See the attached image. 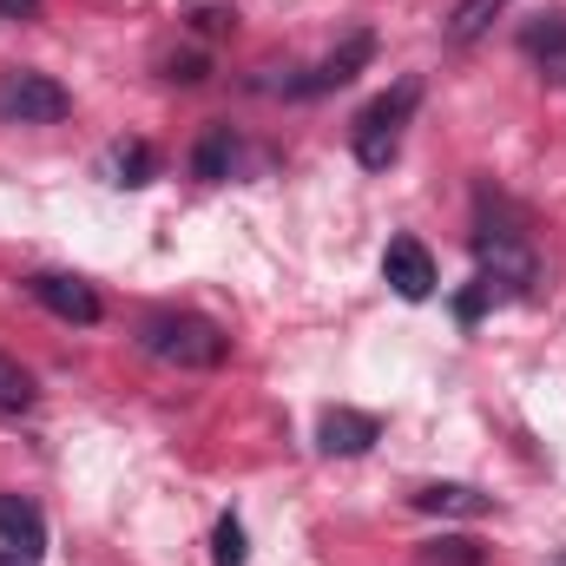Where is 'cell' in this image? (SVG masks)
<instances>
[{
    "instance_id": "cell-16",
    "label": "cell",
    "mask_w": 566,
    "mask_h": 566,
    "mask_svg": "<svg viewBox=\"0 0 566 566\" xmlns=\"http://www.w3.org/2000/svg\"><path fill=\"white\" fill-rule=\"evenodd\" d=\"M494 303H507V290H501L494 277H474V290H461V296H454V316H461V323H474V316H488Z\"/></svg>"
},
{
    "instance_id": "cell-21",
    "label": "cell",
    "mask_w": 566,
    "mask_h": 566,
    "mask_svg": "<svg viewBox=\"0 0 566 566\" xmlns=\"http://www.w3.org/2000/svg\"><path fill=\"white\" fill-rule=\"evenodd\" d=\"M0 566H33V560H27V554H13V547H7V554H0Z\"/></svg>"
},
{
    "instance_id": "cell-7",
    "label": "cell",
    "mask_w": 566,
    "mask_h": 566,
    "mask_svg": "<svg viewBox=\"0 0 566 566\" xmlns=\"http://www.w3.org/2000/svg\"><path fill=\"white\" fill-rule=\"evenodd\" d=\"M382 283H389L402 303L434 296V258H428L422 238H389V251H382Z\"/></svg>"
},
{
    "instance_id": "cell-6",
    "label": "cell",
    "mask_w": 566,
    "mask_h": 566,
    "mask_svg": "<svg viewBox=\"0 0 566 566\" xmlns=\"http://www.w3.org/2000/svg\"><path fill=\"white\" fill-rule=\"evenodd\" d=\"M27 296H33L40 310H53L60 323H80V329H93V323H99V290H93L86 277L40 271V277H27Z\"/></svg>"
},
{
    "instance_id": "cell-15",
    "label": "cell",
    "mask_w": 566,
    "mask_h": 566,
    "mask_svg": "<svg viewBox=\"0 0 566 566\" xmlns=\"http://www.w3.org/2000/svg\"><path fill=\"white\" fill-rule=\"evenodd\" d=\"M40 402V389H33V376L13 363V356H0V416H27Z\"/></svg>"
},
{
    "instance_id": "cell-14",
    "label": "cell",
    "mask_w": 566,
    "mask_h": 566,
    "mask_svg": "<svg viewBox=\"0 0 566 566\" xmlns=\"http://www.w3.org/2000/svg\"><path fill=\"white\" fill-rule=\"evenodd\" d=\"M501 13H507V0H461V7L448 13V46H474Z\"/></svg>"
},
{
    "instance_id": "cell-4",
    "label": "cell",
    "mask_w": 566,
    "mask_h": 566,
    "mask_svg": "<svg viewBox=\"0 0 566 566\" xmlns=\"http://www.w3.org/2000/svg\"><path fill=\"white\" fill-rule=\"evenodd\" d=\"M369 53H376V40L369 33H349L336 53H323L316 66H290L277 80H258V93H283V99H323V93H336V86H349L363 66H369Z\"/></svg>"
},
{
    "instance_id": "cell-17",
    "label": "cell",
    "mask_w": 566,
    "mask_h": 566,
    "mask_svg": "<svg viewBox=\"0 0 566 566\" xmlns=\"http://www.w3.org/2000/svg\"><path fill=\"white\" fill-rule=\"evenodd\" d=\"M428 566H488V547L481 541H434V547H422Z\"/></svg>"
},
{
    "instance_id": "cell-9",
    "label": "cell",
    "mask_w": 566,
    "mask_h": 566,
    "mask_svg": "<svg viewBox=\"0 0 566 566\" xmlns=\"http://www.w3.org/2000/svg\"><path fill=\"white\" fill-rule=\"evenodd\" d=\"M376 441H382V422L363 416V409H329L323 428H316V448L323 454H369Z\"/></svg>"
},
{
    "instance_id": "cell-18",
    "label": "cell",
    "mask_w": 566,
    "mask_h": 566,
    "mask_svg": "<svg viewBox=\"0 0 566 566\" xmlns=\"http://www.w3.org/2000/svg\"><path fill=\"white\" fill-rule=\"evenodd\" d=\"M218 566H244V527L231 514L218 521Z\"/></svg>"
},
{
    "instance_id": "cell-5",
    "label": "cell",
    "mask_w": 566,
    "mask_h": 566,
    "mask_svg": "<svg viewBox=\"0 0 566 566\" xmlns=\"http://www.w3.org/2000/svg\"><path fill=\"white\" fill-rule=\"evenodd\" d=\"M66 113H73V93H66L60 80H46V73H33V66L0 73V119H7V126H60Z\"/></svg>"
},
{
    "instance_id": "cell-8",
    "label": "cell",
    "mask_w": 566,
    "mask_h": 566,
    "mask_svg": "<svg viewBox=\"0 0 566 566\" xmlns=\"http://www.w3.org/2000/svg\"><path fill=\"white\" fill-rule=\"evenodd\" d=\"M521 53L541 66L547 86H566V13H541V20H527Z\"/></svg>"
},
{
    "instance_id": "cell-22",
    "label": "cell",
    "mask_w": 566,
    "mask_h": 566,
    "mask_svg": "<svg viewBox=\"0 0 566 566\" xmlns=\"http://www.w3.org/2000/svg\"><path fill=\"white\" fill-rule=\"evenodd\" d=\"M554 566H566V554H560V560H554Z\"/></svg>"
},
{
    "instance_id": "cell-19",
    "label": "cell",
    "mask_w": 566,
    "mask_h": 566,
    "mask_svg": "<svg viewBox=\"0 0 566 566\" xmlns=\"http://www.w3.org/2000/svg\"><path fill=\"white\" fill-rule=\"evenodd\" d=\"M165 80H205V53H185V60H165Z\"/></svg>"
},
{
    "instance_id": "cell-2",
    "label": "cell",
    "mask_w": 566,
    "mask_h": 566,
    "mask_svg": "<svg viewBox=\"0 0 566 566\" xmlns=\"http://www.w3.org/2000/svg\"><path fill=\"white\" fill-rule=\"evenodd\" d=\"M139 349L151 363H171V369H218L231 336L218 323L191 316V310H151L139 323Z\"/></svg>"
},
{
    "instance_id": "cell-10",
    "label": "cell",
    "mask_w": 566,
    "mask_h": 566,
    "mask_svg": "<svg viewBox=\"0 0 566 566\" xmlns=\"http://www.w3.org/2000/svg\"><path fill=\"white\" fill-rule=\"evenodd\" d=\"M0 541H7L13 554L40 560V554H46V514H40L33 501H20V494H0Z\"/></svg>"
},
{
    "instance_id": "cell-13",
    "label": "cell",
    "mask_w": 566,
    "mask_h": 566,
    "mask_svg": "<svg viewBox=\"0 0 566 566\" xmlns=\"http://www.w3.org/2000/svg\"><path fill=\"white\" fill-rule=\"evenodd\" d=\"M106 171H113V185H151L158 178V151L145 139H119L106 151Z\"/></svg>"
},
{
    "instance_id": "cell-12",
    "label": "cell",
    "mask_w": 566,
    "mask_h": 566,
    "mask_svg": "<svg viewBox=\"0 0 566 566\" xmlns=\"http://www.w3.org/2000/svg\"><path fill=\"white\" fill-rule=\"evenodd\" d=\"M191 171H198L205 185H224V178L238 171V133H231V126H205V139L191 145Z\"/></svg>"
},
{
    "instance_id": "cell-20",
    "label": "cell",
    "mask_w": 566,
    "mask_h": 566,
    "mask_svg": "<svg viewBox=\"0 0 566 566\" xmlns=\"http://www.w3.org/2000/svg\"><path fill=\"white\" fill-rule=\"evenodd\" d=\"M40 13V0H0V20H33Z\"/></svg>"
},
{
    "instance_id": "cell-11",
    "label": "cell",
    "mask_w": 566,
    "mask_h": 566,
    "mask_svg": "<svg viewBox=\"0 0 566 566\" xmlns=\"http://www.w3.org/2000/svg\"><path fill=\"white\" fill-rule=\"evenodd\" d=\"M416 507H422V514H454V521H481V514H494V501H488L481 488H461V481L416 488Z\"/></svg>"
},
{
    "instance_id": "cell-1",
    "label": "cell",
    "mask_w": 566,
    "mask_h": 566,
    "mask_svg": "<svg viewBox=\"0 0 566 566\" xmlns=\"http://www.w3.org/2000/svg\"><path fill=\"white\" fill-rule=\"evenodd\" d=\"M474 258H481V277H494L507 296H527V290H534V277H541V264H534V244H527L521 218H514V211H507L494 191H481Z\"/></svg>"
},
{
    "instance_id": "cell-3",
    "label": "cell",
    "mask_w": 566,
    "mask_h": 566,
    "mask_svg": "<svg viewBox=\"0 0 566 566\" xmlns=\"http://www.w3.org/2000/svg\"><path fill=\"white\" fill-rule=\"evenodd\" d=\"M416 106H422V80H396L382 99H369L363 113H356V158L369 165V171H389L396 165V151H402V126L416 119Z\"/></svg>"
}]
</instances>
